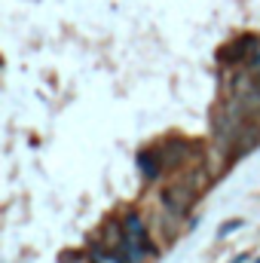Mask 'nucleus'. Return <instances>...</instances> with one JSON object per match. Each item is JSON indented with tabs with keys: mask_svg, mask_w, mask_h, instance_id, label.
<instances>
[{
	"mask_svg": "<svg viewBox=\"0 0 260 263\" xmlns=\"http://www.w3.org/2000/svg\"><path fill=\"white\" fill-rule=\"evenodd\" d=\"M196 193L199 190H196L187 178H178L172 187H165V208L175 211V214H187V208L193 205Z\"/></svg>",
	"mask_w": 260,
	"mask_h": 263,
	"instance_id": "nucleus-1",
	"label": "nucleus"
},
{
	"mask_svg": "<svg viewBox=\"0 0 260 263\" xmlns=\"http://www.w3.org/2000/svg\"><path fill=\"white\" fill-rule=\"evenodd\" d=\"M257 141H260V126H254V123H245V126L239 129V135H236V141H233V147H236V153H233V156L248 153Z\"/></svg>",
	"mask_w": 260,
	"mask_h": 263,
	"instance_id": "nucleus-2",
	"label": "nucleus"
},
{
	"mask_svg": "<svg viewBox=\"0 0 260 263\" xmlns=\"http://www.w3.org/2000/svg\"><path fill=\"white\" fill-rule=\"evenodd\" d=\"M141 168H144L147 178H156V175H159V172H156V168H159V156H156V153H141Z\"/></svg>",
	"mask_w": 260,
	"mask_h": 263,
	"instance_id": "nucleus-3",
	"label": "nucleus"
}]
</instances>
